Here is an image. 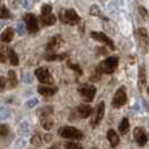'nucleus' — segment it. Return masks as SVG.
Returning <instances> with one entry per match:
<instances>
[{
	"label": "nucleus",
	"mask_w": 149,
	"mask_h": 149,
	"mask_svg": "<svg viewBox=\"0 0 149 149\" xmlns=\"http://www.w3.org/2000/svg\"><path fill=\"white\" fill-rule=\"evenodd\" d=\"M60 19L63 24L71 25V26L77 25L81 20L79 14L74 9H62L60 11Z\"/></svg>",
	"instance_id": "f257e3e1"
},
{
	"label": "nucleus",
	"mask_w": 149,
	"mask_h": 149,
	"mask_svg": "<svg viewBox=\"0 0 149 149\" xmlns=\"http://www.w3.org/2000/svg\"><path fill=\"white\" fill-rule=\"evenodd\" d=\"M134 36H136V39H137L139 49L141 51L143 55L147 54L149 49V37L146 28H142V27L141 28H138L134 31Z\"/></svg>",
	"instance_id": "f03ea898"
},
{
	"label": "nucleus",
	"mask_w": 149,
	"mask_h": 149,
	"mask_svg": "<svg viewBox=\"0 0 149 149\" xmlns=\"http://www.w3.org/2000/svg\"><path fill=\"white\" fill-rule=\"evenodd\" d=\"M118 64H119V58L117 56H110L103 62H101L97 67H99V70L102 74L103 73L104 74H112L117 70Z\"/></svg>",
	"instance_id": "7ed1b4c3"
},
{
	"label": "nucleus",
	"mask_w": 149,
	"mask_h": 149,
	"mask_svg": "<svg viewBox=\"0 0 149 149\" xmlns=\"http://www.w3.org/2000/svg\"><path fill=\"white\" fill-rule=\"evenodd\" d=\"M58 134L63 138H66V139H73V140H81L83 138V132L75 127H66L61 128L58 130Z\"/></svg>",
	"instance_id": "20e7f679"
},
{
	"label": "nucleus",
	"mask_w": 149,
	"mask_h": 149,
	"mask_svg": "<svg viewBox=\"0 0 149 149\" xmlns=\"http://www.w3.org/2000/svg\"><path fill=\"white\" fill-rule=\"evenodd\" d=\"M79 93L80 95L82 97V99L85 102H91L93 101V99L97 94V88L94 85H91V84H81L79 86Z\"/></svg>",
	"instance_id": "39448f33"
},
{
	"label": "nucleus",
	"mask_w": 149,
	"mask_h": 149,
	"mask_svg": "<svg viewBox=\"0 0 149 149\" xmlns=\"http://www.w3.org/2000/svg\"><path fill=\"white\" fill-rule=\"evenodd\" d=\"M127 93H126V88L125 86H120L119 89L116 91L113 99L111 101V105L114 109H119L121 107L127 103Z\"/></svg>",
	"instance_id": "423d86ee"
},
{
	"label": "nucleus",
	"mask_w": 149,
	"mask_h": 149,
	"mask_svg": "<svg viewBox=\"0 0 149 149\" xmlns=\"http://www.w3.org/2000/svg\"><path fill=\"white\" fill-rule=\"evenodd\" d=\"M104 112H105V104L104 102H100L99 104L95 107V109L92 111V118L90 121V125L91 127H97V125L102 121L103 117H104Z\"/></svg>",
	"instance_id": "0eeeda50"
},
{
	"label": "nucleus",
	"mask_w": 149,
	"mask_h": 149,
	"mask_svg": "<svg viewBox=\"0 0 149 149\" xmlns=\"http://www.w3.org/2000/svg\"><path fill=\"white\" fill-rule=\"evenodd\" d=\"M35 75H36L37 80L40 83L48 84V85H51V84L54 83L52 74L49 73V71L46 67H38L37 70L35 71Z\"/></svg>",
	"instance_id": "6e6552de"
},
{
	"label": "nucleus",
	"mask_w": 149,
	"mask_h": 149,
	"mask_svg": "<svg viewBox=\"0 0 149 149\" xmlns=\"http://www.w3.org/2000/svg\"><path fill=\"white\" fill-rule=\"evenodd\" d=\"M64 43V39L61 35H55L54 37L49 39V42L46 45V52L48 54H56V52L60 49L62 44Z\"/></svg>",
	"instance_id": "1a4fd4ad"
},
{
	"label": "nucleus",
	"mask_w": 149,
	"mask_h": 149,
	"mask_svg": "<svg viewBox=\"0 0 149 149\" xmlns=\"http://www.w3.org/2000/svg\"><path fill=\"white\" fill-rule=\"evenodd\" d=\"M24 20L26 22L27 30L29 31L30 34H35V33H37L38 30H39L37 17L34 15V14H27V15H25L24 16Z\"/></svg>",
	"instance_id": "9d476101"
},
{
	"label": "nucleus",
	"mask_w": 149,
	"mask_h": 149,
	"mask_svg": "<svg viewBox=\"0 0 149 149\" xmlns=\"http://www.w3.org/2000/svg\"><path fill=\"white\" fill-rule=\"evenodd\" d=\"M91 37L93 38L94 40H97V42H100V43H103V44L108 45L112 51L116 49L114 44H113V40L108 35H105L104 33H101V31H91Z\"/></svg>",
	"instance_id": "9b49d317"
},
{
	"label": "nucleus",
	"mask_w": 149,
	"mask_h": 149,
	"mask_svg": "<svg viewBox=\"0 0 149 149\" xmlns=\"http://www.w3.org/2000/svg\"><path fill=\"white\" fill-rule=\"evenodd\" d=\"M134 137L136 142L142 147L148 142V134L146 132V130L141 127H136L134 129Z\"/></svg>",
	"instance_id": "f8f14e48"
},
{
	"label": "nucleus",
	"mask_w": 149,
	"mask_h": 149,
	"mask_svg": "<svg viewBox=\"0 0 149 149\" xmlns=\"http://www.w3.org/2000/svg\"><path fill=\"white\" fill-rule=\"evenodd\" d=\"M92 111H93V109H92L89 104H81V105H79L76 109H74V110L72 111L71 116L76 114L79 118H81V119H85V118H89L90 116L92 114Z\"/></svg>",
	"instance_id": "ddd939ff"
},
{
	"label": "nucleus",
	"mask_w": 149,
	"mask_h": 149,
	"mask_svg": "<svg viewBox=\"0 0 149 149\" xmlns=\"http://www.w3.org/2000/svg\"><path fill=\"white\" fill-rule=\"evenodd\" d=\"M39 20H40L42 26H52L56 22V16L52 13L51 14H44V15L40 14Z\"/></svg>",
	"instance_id": "4468645a"
},
{
	"label": "nucleus",
	"mask_w": 149,
	"mask_h": 149,
	"mask_svg": "<svg viewBox=\"0 0 149 149\" xmlns=\"http://www.w3.org/2000/svg\"><path fill=\"white\" fill-rule=\"evenodd\" d=\"M147 83V75H146V68L143 65L139 67V72H138V88L140 91L146 86Z\"/></svg>",
	"instance_id": "2eb2a0df"
},
{
	"label": "nucleus",
	"mask_w": 149,
	"mask_h": 149,
	"mask_svg": "<svg viewBox=\"0 0 149 149\" xmlns=\"http://www.w3.org/2000/svg\"><path fill=\"white\" fill-rule=\"evenodd\" d=\"M107 138H108V140L110 142V145H111L112 148H114V147H117L118 145H119V136L118 134L114 131V130H108V132H107Z\"/></svg>",
	"instance_id": "dca6fc26"
},
{
	"label": "nucleus",
	"mask_w": 149,
	"mask_h": 149,
	"mask_svg": "<svg viewBox=\"0 0 149 149\" xmlns=\"http://www.w3.org/2000/svg\"><path fill=\"white\" fill-rule=\"evenodd\" d=\"M53 113H54L53 107L47 105V107H44V108L38 110V117H39L40 120L47 119V118H51V116H53Z\"/></svg>",
	"instance_id": "f3484780"
},
{
	"label": "nucleus",
	"mask_w": 149,
	"mask_h": 149,
	"mask_svg": "<svg viewBox=\"0 0 149 149\" xmlns=\"http://www.w3.org/2000/svg\"><path fill=\"white\" fill-rule=\"evenodd\" d=\"M57 88H49V86H38V93L44 97H52L57 92Z\"/></svg>",
	"instance_id": "a211bd4d"
},
{
	"label": "nucleus",
	"mask_w": 149,
	"mask_h": 149,
	"mask_svg": "<svg viewBox=\"0 0 149 149\" xmlns=\"http://www.w3.org/2000/svg\"><path fill=\"white\" fill-rule=\"evenodd\" d=\"M14 35H15L14 29H13V28H7V29L1 34L0 39H1V42H3V43H10V42L13 40V38H14Z\"/></svg>",
	"instance_id": "6ab92c4d"
},
{
	"label": "nucleus",
	"mask_w": 149,
	"mask_h": 149,
	"mask_svg": "<svg viewBox=\"0 0 149 149\" xmlns=\"http://www.w3.org/2000/svg\"><path fill=\"white\" fill-rule=\"evenodd\" d=\"M7 53H8L9 61H10V64L14 65V66H17L18 63H19V58H18L17 53H16L13 48H7Z\"/></svg>",
	"instance_id": "aec40b11"
},
{
	"label": "nucleus",
	"mask_w": 149,
	"mask_h": 149,
	"mask_svg": "<svg viewBox=\"0 0 149 149\" xmlns=\"http://www.w3.org/2000/svg\"><path fill=\"white\" fill-rule=\"evenodd\" d=\"M129 128H130L129 120H128V118H123V119L121 120V122H120V125H119V132L122 134V136H125V134H128Z\"/></svg>",
	"instance_id": "412c9836"
},
{
	"label": "nucleus",
	"mask_w": 149,
	"mask_h": 149,
	"mask_svg": "<svg viewBox=\"0 0 149 149\" xmlns=\"http://www.w3.org/2000/svg\"><path fill=\"white\" fill-rule=\"evenodd\" d=\"M67 57H68V55L66 53H63V54H48L46 56V61H49V62H52V61H64L66 60Z\"/></svg>",
	"instance_id": "4be33fe9"
},
{
	"label": "nucleus",
	"mask_w": 149,
	"mask_h": 149,
	"mask_svg": "<svg viewBox=\"0 0 149 149\" xmlns=\"http://www.w3.org/2000/svg\"><path fill=\"white\" fill-rule=\"evenodd\" d=\"M8 81H9V85L11 88H16L18 85V80H17V75H16V72L10 70L8 72Z\"/></svg>",
	"instance_id": "5701e85b"
},
{
	"label": "nucleus",
	"mask_w": 149,
	"mask_h": 149,
	"mask_svg": "<svg viewBox=\"0 0 149 149\" xmlns=\"http://www.w3.org/2000/svg\"><path fill=\"white\" fill-rule=\"evenodd\" d=\"M90 14L92 16H97L99 18H101V19H104V20H108V18L105 17L103 14H102V11L100 10V8L97 7V6H92V7L90 8Z\"/></svg>",
	"instance_id": "b1692460"
},
{
	"label": "nucleus",
	"mask_w": 149,
	"mask_h": 149,
	"mask_svg": "<svg viewBox=\"0 0 149 149\" xmlns=\"http://www.w3.org/2000/svg\"><path fill=\"white\" fill-rule=\"evenodd\" d=\"M101 75H102V73L100 72L99 67H95L94 71L90 75V81H91V82H99V81L101 80Z\"/></svg>",
	"instance_id": "393cba45"
},
{
	"label": "nucleus",
	"mask_w": 149,
	"mask_h": 149,
	"mask_svg": "<svg viewBox=\"0 0 149 149\" xmlns=\"http://www.w3.org/2000/svg\"><path fill=\"white\" fill-rule=\"evenodd\" d=\"M42 121V126L44 129L46 130H49V129H52L53 126H54V121H53L52 118H47V119H43L40 120Z\"/></svg>",
	"instance_id": "a878e982"
},
{
	"label": "nucleus",
	"mask_w": 149,
	"mask_h": 149,
	"mask_svg": "<svg viewBox=\"0 0 149 149\" xmlns=\"http://www.w3.org/2000/svg\"><path fill=\"white\" fill-rule=\"evenodd\" d=\"M10 17H11V15H10V11L8 10L7 7H5V6L0 7V19H8Z\"/></svg>",
	"instance_id": "bb28decb"
},
{
	"label": "nucleus",
	"mask_w": 149,
	"mask_h": 149,
	"mask_svg": "<svg viewBox=\"0 0 149 149\" xmlns=\"http://www.w3.org/2000/svg\"><path fill=\"white\" fill-rule=\"evenodd\" d=\"M9 131H10V129L7 125H0V138H3V137L8 136Z\"/></svg>",
	"instance_id": "cd10ccee"
},
{
	"label": "nucleus",
	"mask_w": 149,
	"mask_h": 149,
	"mask_svg": "<svg viewBox=\"0 0 149 149\" xmlns=\"http://www.w3.org/2000/svg\"><path fill=\"white\" fill-rule=\"evenodd\" d=\"M67 66L70 67V68H72L73 71H75L77 74H80V75L83 74V71H82V68H81L80 65H77V64H72V63L67 62Z\"/></svg>",
	"instance_id": "c85d7f7f"
},
{
	"label": "nucleus",
	"mask_w": 149,
	"mask_h": 149,
	"mask_svg": "<svg viewBox=\"0 0 149 149\" xmlns=\"http://www.w3.org/2000/svg\"><path fill=\"white\" fill-rule=\"evenodd\" d=\"M65 148L66 149H84L80 145V143H77V142H66L65 143Z\"/></svg>",
	"instance_id": "c756f323"
},
{
	"label": "nucleus",
	"mask_w": 149,
	"mask_h": 149,
	"mask_svg": "<svg viewBox=\"0 0 149 149\" xmlns=\"http://www.w3.org/2000/svg\"><path fill=\"white\" fill-rule=\"evenodd\" d=\"M31 143H33L34 146H36V147H39V146L42 145V138H40V136H39V134H35V136L31 138Z\"/></svg>",
	"instance_id": "7c9ffc66"
},
{
	"label": "nucleus",
	"mask_w": 149,
	"mask_h": 149,
	"mask_svg": "<svg viewBox=\"0 0 149 149\" xmlns=\"http://www.w3.org/2000/svg\"><path fill=\"white\" fill-rule=\"evenodd\" d=\"M138 10H139V14L141 16L142 18L146 20V19H148V11H147V9L143 7V6H139L138 7Z\"/></svg>",
	"instance_id": "2f4dec72"
},
{
	"label": "nucleus",
	"mask_w": 149,
	"mask_h": 149,
	"mask_svg": "<svg viewBox=\"0 0 149 149\" xmlns=\"http://www.w3.org/2000/svg\"><path fill=\"white\" fill-rule=\"evenodd\" d=\"M52 13V6L51 5H44L42 7V15L44 14H51Z\"/></svg>",
	"instance_id": "473e14b6"
},
{
	"label": "nucleus",
	"mask_w": 149,
	"mask_h": 149,
	"mask_svg": "<svg viewBox=\"0 0 149 149\" xmlns=\"http://www.w3.org/2000/svg\"><path fill=\"white\" fill-rule=\"evenodd\" d=\"M36 104H37V99H31L29 101H27V103H26L28 108H34Z\"/></svg>",
	"instance_id": "72a5a7b5"
},
{
	"label": "nucleus",
	"mask_w": 149,
	"mask_h": 149,
	"mask_svg": "<svg viewBox=\"0 0 149 149\" xmlns=\"http://www.w3.org/2000/svg\"><path fill=\"white\" fill-rule=\"evenodd\" d=\"M8 116H9V112H8V110H6V109H0V118H1V119L7 118Z\"/></svg>",
	"instance_id": "f704fd0d"
},
{
	"label": "nucleus",
	"mask_w": 149,
	"mask_h": 149,
	"mask_svg": "<svg viewBox=\"0 0 149 149\" xmlns=\"http://www.w3.org/2000/svg\"><path fill=\"white\" fill-rule=\"evenodd\" d=\"M6 83H7V80H6L3 76H1V77H0V91H2V90L5 89Z\"/></svg>",
	"instance_id": "c9c22d12"
},
{
	"label": "nucleus",
	"mask_w": 149,
	"mask_h": 149,
	"mask_svg": "<svg viewBox=\"0 0 149 149\" xmlns=\"http://www.w3.org/2000/svg\"><path fill=\"white\" fill-rule=\"evenodd\" d=\"M17 30H18L19 35H24V33H25V29H24V25H22V24H18V26H17Z\"/></svg>",
	"instance_id": "e433bc0d"
},
{
	"label": "nucleus",
	"mask_w": 149,
	"mask_h": 149,
	"mask_svg": "<svg viewBox=\"0 0 149 149\" xmlns=\"http://www.w3.org/2000/svg\"><path fill=\"white\" fill-rule=\"evenodd\" d=\"M6 56L2 52H0V63H6Z\"/></svg>",
	"instance_id": "4c0bfd02"
},
{
	"label": "nucleus",
	"mask_w": 149,
	"mask_h": 149,
	"mask_svg": "<svg viewBox=\"0 0 149 149\" xmlns=\"http://www.w3.org/2000/svg\"><path fill=\"white\" fill-rule=\"evenodd\" d=\"M147 93H148V95H149V86L147 88Z\"/></svg>",
	"instance_id": "58836bf2"
},
{
	"label": "nucleus",
	"mask_w": 149,
	"mask_h": 149,
	"mask_svg": "<svg viewBox=\"0 0 149 149\" xmlns=\"http://www.w3.org/2000/svg\"><path fill=\"white\" fill-rule=\"evenodd\" d=\"M1 27H2V22H0V28H1Z\"/></svg>",
	"instance_id": "ea45409f"
},
{
	"label": "nucleus",
	"mask_w": 149,
	"mask_h": 149,
	"mask_svg": "<svg viewBox=\"0 0 149 149\" xmlns=\"http://www.w3.org/2000/svg\"><path fill=\"white\" fill-rule=\"evenodd\" d=\"M92 149H97V148H92Z\"/></svg>",
	"instance_id": "a19ab883"
}]
</instances>
